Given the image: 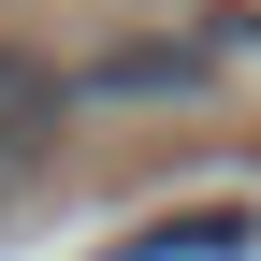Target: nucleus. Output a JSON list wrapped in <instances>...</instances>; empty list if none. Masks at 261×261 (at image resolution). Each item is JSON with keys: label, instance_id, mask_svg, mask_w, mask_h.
Returning <instances> with one entry per match:
<instances>
[{"label": "nucleus", "instance_id": "nucleus-1", "mask_svg": "<svg viewBox=\"0 0 261 261\" xmlns=\"http://www.w3.org/2000/svg\"><path fill=\"white\" fill-rule=\"evenodd\" d=\"M73 87H87V102H189V87H203V44H189V29L160 44V29H145V44H102Z\"/></svg>", "mask_w": 261, "mask_h": 261}, {"label": "nucleus", "instance_id": "nucleus-2", "mask_svg": "<svg viewBox=\"0 0 261 261\" xmlns=\"http://www.w3.org/2000/svg\"><path fill=\"white\" fill-rule=\"evenodd\" d=\"M261 247V218L247 203H189V218H145L130 247H102V261H247Z\"/></svg>", "mask_w": 261, "mask_h": 261}, {"label": "nucleus", "instance_id": "nucleus-4", "mask_svg": "<svg viewBox=\"0 0 261 261\" xmlns=\"http://www.w3.org/2000/svg\"><path fill=\"white\" fill-rule=\"evenodd\" d=\"M0 189H15V160H0Z\"/></svg>", "mask_w": 261, "mask_h": 261}, {"label": "nucleus", "instance_id": "nucleus-3", "mask_svg": "<svg viewBox=\"0 0 261 261\" xmlns=\"http://www.w3.org/2000/svg\"><path fill=\"white\" fill-rule=\"evenodd\" d=\"M58 102H73V87H58L44 58H0V160H44L58 145Z\"/></svg>", "mask_w": 261, "mask_h": 261}]
</instances>
